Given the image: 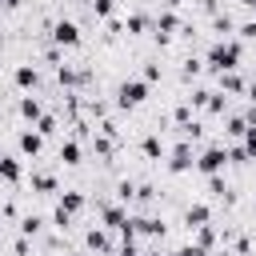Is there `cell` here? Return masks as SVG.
Returning a JSON list of instances; mask_svg holds the SVG:
<instances>
[{
    "label": "cell",
    "mask_w": 256,
    "mask_h": 256,
    "mask_svg": "<svg viewBox=\"0 0 256 256\" xmlns=\"http://www.w3.org/2000/svg\"><path fill=\"white\" fill-rule=\"evenodd\" d=\"M88 248H92V252H112V240H108V232L92 228V232H88Z\"/></svg>",
    "instance_id": "obj_12"
},
{
    "label": "cell",
    "mask_w": 256,
    "mask_h": 256,
    "mask_svg": "<svg viewBox=\"0 0 256 256\" xmlns=\"http://www.w3.org/2000/svg\"><path fill=\"white\" fill-rule=\"evenodd\" d=\"M144 80H148V84L160 80V64H148V68H144Z\"/></svg>",
    "instance_id": "obj_30"
},
{
    "label": "cell",
    "mask_w": 256,
    "mask_h": 256,
    "mask_svg": "<svg viewBox=\"0 0 256 256\" xmlns=\"http://www.w3.org/2000/svg\"><path fill=\"white\" fill-rule=\"evenodd\" d=\"M240 56H244V48H240L236 40H216L204 60H208L212 72H232V68H240Z\"/></svg>",
    "instance_id": "obj_1"
},
{
    "label": "cell",
    "mask_w": 256,
    "mask_h": 256,
    "mask_svg": "<svg viewBox=\"0 0 256 256\" xmlns=\"http://www.w3.org/2000/svg\"><path fill=\"white\" fill-rule=\"evenodd\" d=\"M184 220H188V228H200V224H208V208H204V204H192V208L184 212Z\"/></svg>",
    "instance_id": "obj_13"
},
{
    "label": "cell",
    "mask_w": 256,
    "mask_h": 256,
    "mask_svg": "<svg viewBox=\"0 0 256 256\" xmlns=\"http://www.w3.org/2000/svg\"><path fill=\"white\" fill-rule=\"evenodd\" d=\"M52 44L76 48V44H80V24H76V20H56V24H52Z\"/></svg>",
    "instance_id": "obj_4"
},
{
    "label": "cell",
    "mask_w": 256,
    "mask_h": 256,
    "mask_svg": "<svg viewBox=\"0 0 256 256\" xmlns=\"http://www.w3.org/2000/svg\"><path fill=\"white\" fill-rule=\"evenodd\" d=\"M0 4H4V8H16V4H20V0H0Z\"/></svg>",
    "instance_id": "obj_35"
},
{
    "label": "cell",
    "mask_w": 256,
    "mask_h": 256,
    "mask_svg": "<svg viewBox=\"0 0 256 256\" xmlns=\"http://www.w3.org/2000/svg\"><path fill=\"white\" fill-rule=\"evenodd\" d=\"M220 88H224V92H240V88H244V80L236 76V68H232V72H220Z\"/></svg>",
    "instance_id": "obj_18"
},
{
    "label": "cell",
    "mask_w": 256,
    "mask_h": 256,
    "mask_svg": "<svg viewBox=\"0 0 256 256\" xmlns=\"http://www.w3.org/2000/svg\"><path fill=\"white\" fill-rule=\"evenodd\" d=\"M176 28H180V20H176L172 12H164V16L156 20V36H160V40H168V36H176Z\"/></svg>",
    "instance_id": "obj_9"
},
{
    "label": "cell",
    "mask_w": 256,
    "mask_h": 256,
    "mask_svg": "<svg viewBox=\"0 0 256 256\" xmlns=\"http://www.w3.org/2000/svg\"><path fill=\"white\" fill-rule=\"evenodd\" d=\"M76 256H92V252H76Z\"/></svg>",
    "instance_id": "obj_37"
},
{
    "label": "cell",
    "mask_w": 256,
    "mask_h": 256,
    "mask_svg": "<svg viewBox=\"0 0 256 256\" xmlns=\"http://www.w3.org/2000/svg\"><path fill=\"white\" fill-rule=\"evenodd\" d=\"M36 84H40L36 68H32V64H20V68H16V88H36Z\"/></svg>",
    "instance_id": "obj_10"
},
{
    "label": "cell",
    "mask_w": 256,
    "mask_h": 256,
    "mask_svg": "<svg viewBox=\"0 0 256 256\" xmlns=\"http://www.w3.org/2000/svg\"><path fill=\"white\" fill-rule=\"evenodd\" d=\"M196 244H200V248H212V244H216V228H212V224H200V228H196Z\"/></svg>",
    "instance_id": "obj_19"
},
{
    "label": "cell",
    "mask_w": 256,
    "mask_h": 256,
    "mask_svg": "<svg viewBox=\"0 0 256 256\" xmlns=\"http://www.w3.org/2000/svg\"><path fill=\"white\" fill-rule=\"evenodd\" d=\"M248 124H256V100H252V108H248Z\"/></svg>",
    "instance_id": "obj_32"
},
{
    "label": "cell",
    "mask_w": 256,
    "mask_h": 256,
    "mask_svg": "<svg viewBox=\"0 0 256 256\" xmlns=\"http://www.w3.org/2000/svg\"><path fill=\"white\" fill-rule=\"evenodd\" d=\"M52 224H56V228H68V224H72V216H68L64 208H56V212H52Z\"/></svg>",
    "instance_id": "obj_28"
},
{
    "label": "cell",
    "mask_w": 256,
    "mask_h": 256,
    "mask_svg": "<svg viewBox=\"0 0 256 256\" xmlns=\"http://www.w3.org/2000/svg\"><path fill=\"white\" fill-rule=\"evenodd\" d=\"M20 116H24V120H40V116H44L40 100H36V96H20Z\"/></svg>",
    "instance_id": "obj_11"
},
{
    "label": "cell",
    "mask_w": 256,
    "mask_h": 256,
    "mask_svg": "<svg viewBox=\"0 0 256 256\" xmlns=\"http://www.w3.org/2000/svg\"><path fill=\"white\" fill-rule=\"evenodd\" d=\"M208 192H212V196H224L228 188H224V180H220V176H208Z\"/></svg>",
    "instance_id": "obj_27"
},
{
    "label": "cell",
    "mask_w": 256,
    "mask_h": 256,
    "mask_svg": "<svg viewBox=\"0 0 256 256\" xmlns=\"http://www.w3.org/2000/svg\"><path fill=\"white\" fill-rule=\"evenodd\" d=\"M84 204H88V200H84V192H64V196H60V204H56V208H64V212H68V216H76V212H80V208H84Z\"/></svg>",
    "instance_id": "obj_8"
},
{
    "label": "cell",
    "mask_w": 256,
    "mask_h": 256,
    "mask_svg": "<svg viewBox=\"0 0 256 256\" xmlns=\"http://www.w3.org/2000/svg\"><path fill=\"white\" fill-rule=\"evenodd\" d=\"M208 96H212V92H204V88H196V92H192V104H196V108H208Z\"/></svg>",
    "instance_id": "obj_29"
},
{
    "label": "cell",
    "mask_w": 256,
    "mask_h": 256,
    "mask_svg": "<svg viewBox=\"0 0 256 256\" xmlns=\"http://www.w3.org/2000/svg\"><path fill=\"white\" fill-rule=\"evenodd\" d=\"M220 256H228V252H220Z\"/></svg>",
    "instance_id": "obj_38"
},
{
    "label": "cell",
    "mask_w": 256,
    "mask_h": 256,
    "mask_svg": "<svg viewBox=\"0 0 256 256\" xmlns=\"http://www.w3.org/2000/svg\"><path fill=\"white\" fill-rule=\"evenodd\" d=\"M40 148H44V136L40 132H20V152L24 156H40Z\"/></svg>",
    "instance_id": "obj_6"
},
{
    "label": "cell",
    "mask_w": 256,
    "mask_h": 256,
    "mask_svg": "<svg viewBox=\"0 0 256 256\" xmlns=\"http://www.w3.org/2000/svg\"><path fill=\"white\" fill-rule=\"evenodd\" d=\"M40 228H44V220H40V216H24V220H20V236H36Z\"/></svg>",
    "instance_id": "obj_20"
},
{
    "label": "cell",
    "mask_w": 256,
    "mask_h": 256,
    "mask_svg": "<svg viewBox=\"0 0 256 256\" xmlns=\"http://www.w3.org/2000/svg\"><path fill=\"white\" fill-rule=\"evenodd\" d=\"M140 148H144V156H148V160H160V156H164L160 136H144V144H140Z\"/></svg>",
    "instance_id": "obj_14"
},
{
    "label": "cell",
    "mask_w": 256,
    "mask_h": 256,
    "mask_svg": "<svg viewBox=\"0 0 256 256\" xmlns=\"http://www.w3.org/2000/svg\"><path fill=\"white\" fill-rule=\"evenodd\" d=\"M36 132H40V136H52V132H56V116H40V120H36Z\"/></svg>",
    "instance_id": "obj_24"
},
{
    "label": "cell",
    "mask_w": 256,
    "mask_h": 256,
    "mask_svg": "<svg viewBox=\"0 0 256 256\" xmlns=\"http://www.w3.org/2000/svg\"><path fill=\"white\" fill-rule=\"evenodd\" d=\"M144 256H164V252H160V248H156V252H144Z\"/></svg>",
    "instance_id": "obj_36"
},
{
    "label": "cell",
    "mask_w": 256,
    "mask_h": 256,
    "mask_svg": "<svg viewBox=\"0 0 256 256\" xmlns=\"http://www.w3.org/2000/svg\"><path fill=\"white\" fill-rule=\"evenodd\" d=\"M164 4H168V8H180V4H184V0H164Z\"/></svg>",
    "instance_id": "obj_34"
},
{
    "label": "cell",
    "mask_w": 256,
    "mask_h": 256,
    "mask_svg": "<svg viewBox=\"0 0 256 256\" xmlns=\"http://www.w3.org/2000/svg\"><path fill=\"white\" fill-rule=\"evenodd\" d=\"M148 100V80L140 76V80H124L120 88H116V104L120 108H136V104H144Z\"/></svg>",
    "instance_id": "obj_2"
},
{
    "label": "cell",
    "mask_w": 256,
    "mask_h": 256,
    "mask_svg": "<svg viewBox=\"0 0 256 256\" xmlns=\"http://www.w3.org/2000/svg\"><path fill=\"white\" fill-rule=\"evenodd\" d=\"M144 28H148V20H144L140 12H136V16H128V24H124V32H132V36H136V32H144Z\"/></svg>",
    "instance_id": "obj_23"
},
{
    "label": "cell",
    "mask_w": 256,
    "mask_h": 256,
    "mask_svg": "<svg viewBox=\"0 0 256 256\" xmlns=\"http://www.w3.org/2000/svg\"><path fill=\"white\" fill-rule=\"evenodd\" d=\"M92 12H96L100 20H108V16H112V0H92Z\"/></svg>",
    "instance_id": "obj_26"
},
{
    "label": "cell",
    "mask_w": 256,
    "mask_h": 256,
    "mask_svg": "<svg viewBox=\"0 0 256 256\" xmlns=\"http://www.w3.org/2000/svg\"><path fill=\"white\" fill-rule=\"evenodd\" d=\"M224 164H228V152H224L220 144H208V148L196 156V168H200L204 176H220V172H224Z\"/></svg>",
    "instance_id": "obj_3"
},
{
    "label": "cell",
    "mask_w": 256,
    "mask_h": 256,
    "mask_svg": "<svg viewBox=\"0 0 256 256\" xmlns=\"http://www.w3.org/2000/svg\"><path fill=\"white\" fill-rule=\"evenodd\" d=\"M248 132V116H232L228 120V136H244Z\"/></svg>",
    "instance_id": "obj_21"
},
{
    "label": "cell",
    "mask_w": 256,
    "mask_h": 256,
    "mask_svg": "<svg viewBox=\"0 0 256 256\" xmlns=\"http://www.w3.org/2000/svg\"><path fill=\"white\" fill-rule=\"evenodd\" d=\"M192 164H196V156H192V144H188V140H180V144L172 148V156H168V172H176V176H180V172H188Z\"/></svg>",
    "instance_id": "obj_5"
},
{
    "label": "cell",
    "mask_w": 256,
    "mask_h": 256,
    "mask_svg": "<svg viewBox=\"0 0 256 256\" xmlns=\"http://www.w3.org/2000/svg\"><path fill=\"white\" fill-rule=\"evenodd\" d=\"M0 176H4L8 184H20V180H24V168H20V160L4 156V160H0Z\"/></svg>",
    "instance_id": "obj_7"
},
{
    "label": "cell",
    "mask_w": 256,
    "mask_h": 256,
    "mask_svg": "<svg viewBox=\"0 0 256 256\" xmlns=\"http://www.w3.org/2000/svg\"><path fill=\"white\" fill-rule=\"evenodd\" d=\"M124 220H128V212H124V208H116V204H108V208H104V224H108V228H120Z\"/></svg>",
    "instance_id": "obj_17"
},
{
    "label": "cell",
    "mask_w": 256,
    "mask_h": 256,
    "mask_svg": "<svg viewBox=\"0 0 256 256\" xmlns=\"http://www.w3.org/2000/svg\"><path fill=\"white\" fill-rule=\"evenodd\" d=\"M0 160H4V152H0Z\"/></svg>",
    "instance_id": "obj_39"
},
{
    "label": "cell",
    "mask_w": 256,
    "mask_h": 256,
    "mask_svg": "<svg viewBox=\"0 0 256 256\" xmlns=\"http://www.w3.org/2000/svg\"><path fill=\"white\" fill-rule=\"evenodd\" d=\"M224 104H228L224 92H212V96H208V112H224Z\"/></svg>",
    "instance_id": "obj_25"
},
{
    "label": "cell",
    "mask_w": 256,
    "mask_h": 256,
    "mask_svg": "<svg viewBox=\"0 0 256 256\" xmlns=\"http://www.w3.org/2000/svg\"><path fill=\"white\" fill-rule=\"evenodd\" d=\"M240 36H244V40H256V20H252V24H244V28H240Z\"/></svg>",
    "instance_id": "obj_31"
},
{
    "label": "cell",
    "mask_w": 256,
    "mask_h": 256,
    "mask_svg": "<svg viewBox=\"0 0 256 256\" xmlns=\"http://www.w3.org/2000/svg\"><path fill=\"white\" fill-rule=\"evenodd\" d=\"M244 152H248V160H256V124H248V132H244Z\"/></svg>",
    "instance_id": "obj_22"
},
{
    "label": "cell",
    "mask_w": 256,
    "mask_h": 256,
    "mask_svg": "<svg viewBox=\"0 0 256 256\" xmlns=\"http://www.w3.org/2000/svg\"><path fill=\"white\" fill-rule=\"evenodd\" d=\"M32 188H36V192H56V176H52V172H36V176H32Z\"/></svg>",
    "instance_id": "obj_16"
},
{
    "label": "cell",
    "mask_w": 256,
    "mask_h": 256,
    "mask_svg": "<svg viewBox=\"0 0 256 256\" xmlns=\"http://www.w3.org/2000/svg\"><path fill=\"white\" fill-rule=\"evenodd\" d=\"M248 96H252V100H256V80H252V84H248Z\"/></svg>",
    "instance_id": "obj_33"
},
{
    "label": "cell",
    "mask_w": 256,
    "mask_h": 256,
    "mask_svg": "<svg viewBox=\"0 0 256 256\" xmlns=\"http://www.w3.org/2000/svg\"><path fill=\"white\" fill-rule=\"evenodd\" d=\"M60 160H64V164H80V144H76V140H64V144H60Z\"/></svg>",
    "instance_id": "obj_15"
}]
</instances>
